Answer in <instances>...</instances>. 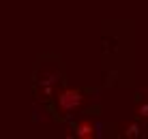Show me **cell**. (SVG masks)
Wrapping results in <instances>:
<instances>
[{
  "mask_svg": "<svg viewBox=\"0 0 148 139\" xmlns=\"http://www.w3.org/2000/svg\"><path fill=\"white\" fill-rule=\"evenodd\" d=\"M82 101H84V94H82L79 90H64V92H60V96H58V109L64 111V114H71L73 109L79 107Z\"/></svg>",
  "mask_w": 148,
  "mask_h": 139,
  "instance_id": "1",
  "label": "cell"
},
{
  "mask_svg": "<svg viewBox=\"0 0 148 139\" xmlns=\"http://www.w3.org/2000/svg\"><path fill=\"white\" fill-rule=\"evenodd\" d=\"M75 135L82 137V139H92L95 137V126L90 124V122H79V124L75 126Z\"/></svg>",
  "mask_w": 148,
  "mask_h": 139,
  "instance_id": "2",
  "label": "cell"
}]
</instances>
